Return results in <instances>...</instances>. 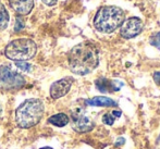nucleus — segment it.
<instances>
[{
    "label": "nucleus",
    "mask_w": 160,
    "mask_h": 149,
    "mask_svg": "<svg viewBox=\"0 0 160 149\" xmlns=\"http://www.w3.org/2000/svg\"><path fill=\"white\" fill-rule=\"evenodd\" d=\"M72 86V78L64 77L62 80H59L55 82L50 87V96L53 99L61 98L69 92L70 88Z\"/></svg>",
    "instance_id": "6e6552de"
},
{
    "label": "nucleus",
    "mask_w": 160,
    "mask_h": 149,
    "mask_svg": "<svg viewBox=\"0 0 160 149\" xmlns=\"http://www.w3.org/2000/svg\"><path fill=\"white\" fill-rule=\"evenodd\" d=\"M24 28V23H23V21H22L21 19H19L18 17L17 19V22H15V25H14V31L15 32H20V31H22Z\"/></svg>",
    "instance_id": "f3484780"
},
{
    "label": "nucleus",
    "mask_w": 160,
    "mask_h": 149,
    "mask_svg": "<svg viewBox=\"0 0 160 149\" xmlns=\"http://www.w3.org/2000/svg\"><path fill=\"white\" fill-rule=\"evenodd\" d=\"M24 77L9 65L0 67V87L3 89L13 90L24 86Z\"/></svg>",
    "instance_id": "39448f33"
},
{
    "label": "nucleus",
    "mask_w": 160,
    "mask_h": 149,
    "mask_svg": "<svg viewBox=\"0 0 160 149\" xmlns=\"http://www.w3.org/2000/svg\"><path fill=\"white\" fill-rule=\"evenodd\" d=\"M45 111L44 103L39 99L25 100L15 111V121L21 128H31L39 123Z\"/></svg>",
    "instance_id": "7ed1b4c3"
},
{
    "label": "nucleus",
    "mask_w": 160,
    "mask_h": 149,
    "mask_svg": "<svg viewBox=\"0 0 160 149\" xmlns=\"http://www.w3.org/2000/svg\"><path fill=\"white\" fill-rule=\"evenodd\" d=\"M11 8L21 15H26L32 11L34 0H8Z\"/></svg>",
    "instance_id": "1a4fd4ad"
},
{
    "label": "nucleus",
    "mask_w": 160,
    "mask_h": 149,
    "mask_svg": "<svg viewBox=\"0 0 160 149\" xmlns=\"http://www.w3.org/2000/svg\"><path fill=\"white\" fill-rule=\"evenodd\" d=\"M152 77H154L155 83H156L158 86H160V72H155Z\"/></svg>",
    "instance_id": "a211bd4d"
},
{
    "label": "nucleus",
    "mask_w": 160,
    "mask_h": 149,
    "mask_svg": "<svg viewBox=\"0 0 160 149\" xmlns=\"http://www.w3.org/2000/svg\"><path fill=\"white\" fill-rule=\"evenodd\" d=\"M69 121H70L69 117L65 113H57V114H55V116H51L50 118L48 119L49 124L58 126V127H63V126H65L69 123Z\"/></svg>",
    "instance_id": "f8f14e48"
},
{
    "label": "nucleus",
    "mask_w": 160,
    "mask_h": 149,
    "mask_svg": "<svg viewBox=\"0 0 160 149\" xmlns=\"http://www.w3.org/2000/svg\"><path fill=\"white\" fill-rule=\"evenodd\" d=\"M40 149H53V148H51V147H42V148H40Z\"/></svg>",
    "instance_id": "412c9836"
},
{
    "label": "nucleus",
    "mask_w": 160,
    "mask_h": 149,
    "mask_svg": "<svg viewBox=\"0 0 160 149\" xmlns=\"http://www.w3.org/2000/svg\"><path fill=\"white\" fill-rule=\"evenodd\" d=\"M9 13L7 11L6 7L2 3H0V30H4L9 24Z\"/></svg>",
    "instance_id": "ddd939ff"
},
{
    "label": "nucleus",
    "mask_w": 160,
    "mask_h": 149,
    "mask_svg": "<svg viewBox=\"0 0 160 149\" xmlns=\"http://www.w3.org/2000/svg\"><path fill=\"white\" fill-rule=\"evenodd\" d=\"M116 117L111 113H106L105 116L102 117V122L105 124H107V125H112V124L114 123V121H116Z\"/></svg>",
    "instance_id": "2eb2a0df"
},
{
    "label": "nucleus",
    "mask_w": 160,
    "mask_h": 149,
    "mask_svg": "<svg viewBox=\"0 0 160 149\" xmlns=\"http://www.w3.org/2000/svg\"><path fill=\"white\" fill-rule=\"evenodd\" d=\"M72 127L78 133H87L93 130L94 122L85 113L83 109H75L71 116Z\"/></svg>",
    "instance_id": "423d86ee"
},
{
    "label": "nucleus",
    "mask_w": 160,
    "mask_h": 149,
    "mask_svg": "<svg viewBox=\"0 0 160 149\" xmlns=\"http://www.w3.org/2000/svg\"><path fill=\"white\" fill-rule=\"evenodd\" d=\"M17 65H18V67H19V69L22 70V71L28 72L31 70V65L28 64V63L24 62V61H18Z\"/></svg>",
    "instance_id": "dca6fc26"
},
{
    "label": "nucleus",
    "mask_w": 160,
    "mask_h": 149,
    "mask_svg": "<svg viewBox=\"0 0 160 149\" xmlns=\"http://www.w3.org/2000/svg\"><path fill=\"white\" fill-rule=\"evenodd\" d=\"M124 21V12L114 6L101 7L94 17V26L98 32L109 34L121 26Z\"/></svg>",
    "instance_id": "f03ea898"
},
{
    "label": "nucleus",
    "mask_w": 160,
    "mask_h": 149,
    "mask_svg": "<svg viewBox=\"0 0 160 149\" xmlns=\"http://www.w3.org/2000/svg\"><path fill=\"white\" fill-rule=\"evenodd\" d=\"M68 61L70 70L73 73L86 75L98 67V49L92 42H81L71 49L68 56Z\"/></svg>",
    "instance_id": "f257e3e1"
},
{
    "label": "nucleus",
    "mask_w": 160,
    "mask_h": 149,
    "mask_svg": "<svg viewBox=\"0 0 160 149\" xmlns=\"http://www.w3.org/2000/svg\"><path fill=\"white\" fill-rule=\"evenodd\" d=\"M42 2H44L46 6H49V7H51V6H55L56 3H57V1L58 0H42Z\"/></svg>",
    "instance_id": "6ab92c4d"
},
{
    "label": "nucleus",
    "mask_w": 160,
    "mask_h": 149,
    "mask_svg": "<svg viewBox=\"0 0 160 149\" xmlns=\"http://www.w3.org/2000/svg\"><path fill=\"white\" fill-rule=\"evenodd\" d=\"M117 83H118L117 81H110L108 78L100 77L95 82V85L97 89L101 92H113L120 90L121 87L123 86V84L117 85Z\"/></svg>",
    "instance_id": "9d476101"
},
{
    "label": "nucleus",
    "mask_w": 160,
    "mask_h": 149,
    "mask_svg": "<svg viewBox=\"0 0 160 149\" xmlns=\"http://www.w3.org/2000/svg\"><path fill=\"white\" fill-rule=\"evenodd\" d=\"M86 103L88 106H93V107H116L117 102L114 100H112L111 98H108V97H94L92 99L86 100Z\"/></svg>",
    "instance_id": "9b49d317"
},
{
    "label": "nucleus",
    "mask_w": 160,
    "mask_h": 149,
    "mask_svg": "<svg viewBox=\"0 0 160 149\" xmlns=\"http://www.w3.org/2000/svg\"><path fill=\"white\" fill-rule=\"evenodd\" d=\"M144 23L141 19L138 17H130V19L123 21V23L120 26V35L123 38H134L137 35L141 34V32L143 31Z\"/></svg>",
    "instance_id": "0eeeda50"
},
{
    "label": "nucleus",
    "mask_w": 160,
    "mask_h": 149,
    "mask_svg": "<svg viewBox=\"0 0 160 149\" xmlns=\"http://www.w3.org/2000/svg\"><path fill=\"white\" fill-rule=\"evenodd\" d=\"M37 52V45L28 38H19L8 44L4 49V55L10 60L26 61L32 59Z\"/></svg>",
    "instance_id": "20e7f679"
},
{
    "label": "nucleus",
    "mask_w": 160,
    "mask_h": 149,
    "mask_svg": "<svg viewBox=\"0 0 160 149\" xmlns=\"http://www.w3.org/2000/svg\"><path fill=\"white\" fill-rule=\"evenodd\" d=\"M149 42L152 46L156 47L157 49H160V33H155L154 35L150 36Z\"/></svg>",
    "instance_id": "4468645a"
},
{
    "label": "nucleus",
    "mask_w": 160,
    "mask_h": 149,
    "mask_svg": "<svg viewBox=\"0 0 160 149\" xmlns=\"http://www.w3.org/2000/svg\"><path fill=\"white\" fill-rule=\"evenodd\" d=\"M2 112H3V109H2V105H1V102H0V119L2 118Z\"/></svg>",
    "instance_id": "aec40b11"
}]
</instances>
